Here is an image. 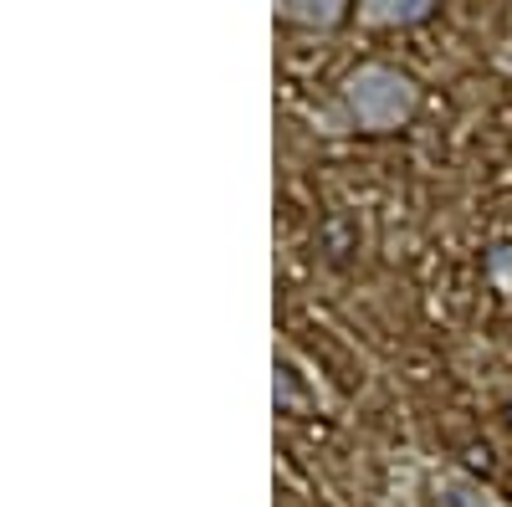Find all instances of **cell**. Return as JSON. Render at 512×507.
<instances>
[{
    "label": "cell",
    "mask_w": 512,
    "mask_h": 507,
    "mask_svg": "<svg viewBox=\"0 0 512 507\" xmlns=\"http://www.w3.org/2000/svg\"><path fill=\"white\" fill-rule=\"evenodd\" d=\"M431 16H436L431 0H374V6L359 11V21H369V26H420Z\"/></svg>",
    "instance_id": "obj_2"
},
{
    "label": "cell",
    "mask_w": 512,
    "mask_h": 507,
    "mask_svg": "<svg viewBox=\"0 0 512 507\" xmlns=\"http://www.w3.org/2000/svg\"><path fill=\"white\" fill-rule=\"evenodd\" d=\"M507 415H512V395H507Z\"/></svg>",
    "instance_id": "obj_6"
},
{
    "label": "cell",
    "mask_w": 512,
    "mask_h": 507,
    "mask_svg": "<svg viewBox=\"0 0 512 507\" xmlns=\"http://www.w3.org/2000/svg\"><path fill=\"white\" fill-rule=\"evenodd\" d=\"M461 507H512V502H502L497 492H487L477 482H461Z\"/></svg>",
    "instance_id": "obj_5"
},
{
    "label": "cell",
    "mask_w": 512,
    "mask_h": 507,
    "mask_svg": "<svg viewBox=\"0 0 512 507\" xmlns=\"http://www.w3.org/2000/svg\"><path fill=\"white\" fill-rule=\"evenodd\" d=\"M487 282L497 292H512V246H492L487 251Z\"/></svg>",
    "instance_id": "obj_4"
},
{
    "label": "cell",
    "mask_w": 512,
    "mask_h": 507,
    "mask_svg": "<svg viewBox=\"0 0 512 507\" xmlns=\"http://www.w3.org/2000/svg\"><path fill=\"white\" fill-rule=\"evenodd\" d=\"M282 21H297V26H338L349 16L344 0H287V6H277Z\"/></svg>",
    "instance_id": "obj_3"
},
{
    "label": "cell",
    "mask_w": 512,
    "mask_h": 507,
    "mask_svg": "<svg viewBox=\"0 0 512 507\" xmlns=\"http://www.w3.org/2000/svg\"><path fill=\"white\" fill-rule=\"evenodd\" d=\"M338 103L359 134H395L420 108V82L390 62H364L338 82Z\"/></svg>",
    "instance_id": "obj_1"
}]
</instances>
